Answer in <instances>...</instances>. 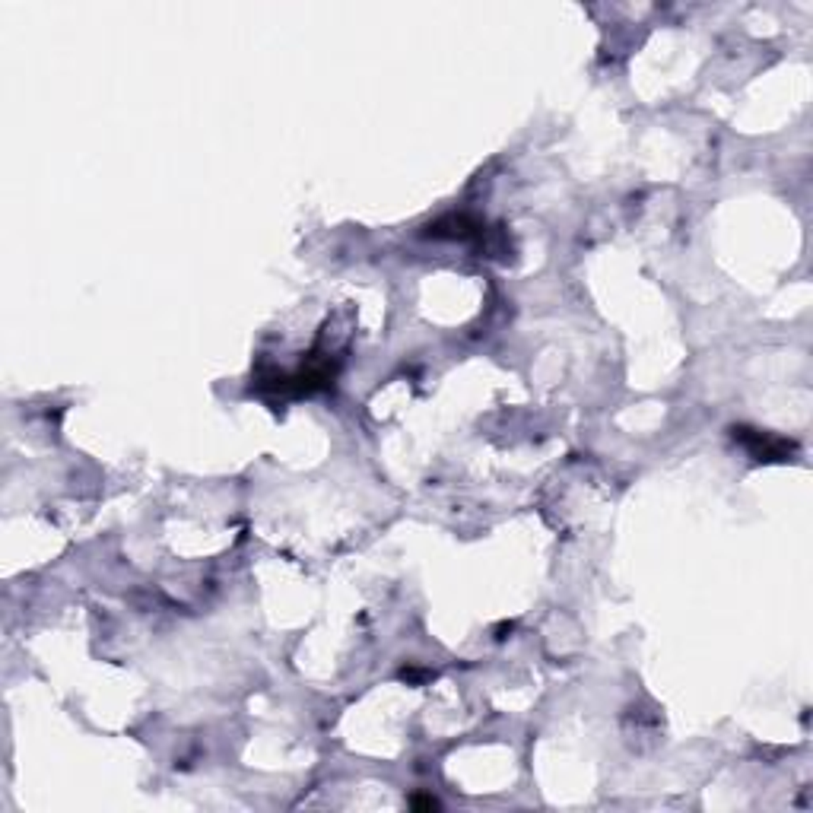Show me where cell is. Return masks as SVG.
I'll return each instance as SVG.
<instances>
[{
	"mask_svg": "<svg viewBox=\"0 0 813 813\" xmlns=\"http://www.w3.org/2000/svg\"><path fill=\"white\" fill-rule=\"evenodd\" d=\"M734 438H741L750 451L756 455V461H785L795 451L791 442H782V438H765L763 432L747 429V426H734Z\"/></svg>",
	"mask_w": 813,
	"mask_h": 813,
	"instance_id": "obj_1",
	"label": "cell"
},
{
	"mask_svg": "<svg viewBox=\"0 0 813 813\" xmlns=\"http://www.w3.org/2000/svg\"><path fill=\"white\" fill-rule=\"evenodd\" d=\"M413 807H429V810H436L438 801H436V797H413Z\"/></svg>",
	"mask_w": 813,
	"mask_h": 813,
	"instance_id": "obj_2",
	"label": "cell"
}]
</instances>
